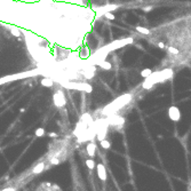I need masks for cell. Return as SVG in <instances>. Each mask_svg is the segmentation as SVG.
I'll use <instances>...</instances> for the list:
<instances>
[{
	"instance_id": "1",
	"label": "cell",
	"mask_w": 191,
	"mask_h": 191,
	"mask_svg": "<svg viewBox=\"0 0 191 191\" xmlns=\"http://www.w3.org/2000/svg\"><path fill=\"white\" fill-rule=\"evenodd\" d=\"M60 83L64 88H67V89L81 90V92H86V93H92V90H93V87L87 83H76V81H67V83L60 81Z\"/></svg>"
},
{
	"instance_id": "2",
	"label": "cell",
	"mask_w": 191,
	"mask_h": 191,
	"mask_svg": "<svg viewBox=\"0 0 191 191\" xmlns=\"http://www.w3.org/2000/svg\"><path fill=\"white\" fill-rule=\"evenodd\" d=\"M53 100H54V104L56 105L57 108H63L64 105L67 104V98H65V95L62 90H57L56 93L54 94Z\"/></svg>"
},
{
	"instance_id": "3",
	"label": "cell",
	"mask_w": 191,
	"mask_h": 191,
	"mask_svg": "<svg viewBox=\"0 0 191 191\" xmlns=\"http://www.w3.org/2000/svg\"><path fill=\"white\" fill-rule=\"evenodd\" d=\"M124 123H125L124 117L118 116V115H116V113H112V115H110V117L108 118V124L113 125V126H118V127H121V126H124Z\"/></svg>"
},
{
	"instance_id": "4",
	"label": "cell",
	"mask_w": 191,
	"mask_h": 191,
	"mask_svg": "<svg viewBox=\"0 0 191 191\" xmlns=\"http://www.w3.org/2000/svg\"><path fill=\"white\" fill-rule=\"evenodd\" d=\"M168 117L173 121H179L181 119V111L177 106H171L168 109Z\"/></svg>"
},
{
	"instance_id": "5",
	"label": "cell",
	"mask_w": 191,
	"mask_h": 191,
	"mask_svg": "<svg viewBox=\"0 0 191 191\" xmlns=\"http://www.w3.org/2000/svg\"><path fill=\"white\" fill-rule=\"evenodd\" d=\"M97 176L98 179L103 181V182L106 180V169H105L103 164H98L97 165Z\"/></svg>"
},
{
	"instance_id": "6",
	"label": "cell",
	"mask_w": 191,
	"mask_h": 191,
	"mask_svg": "<svg viewBox=\"0 0 191 191\" xmlns=\"http://www.w3.org/2000/svg\"><path fill=\"white\" fill-rule=\"evenodd\" d=\"M95 150H96V145L94 143H88L86 145V151L88 153V156H90V157L95 156Z\"/></svg>"
},
{
	"instance_id": "7",
	"label": "cell",
	"mask_w": 191,
	"mask_h": 191,
	"mask_svg": "<svg viewBox=\"0 0 191 191\" xmlns=\"http://www.w3.org/2000/svg\"><path fill=\"white\" fill-rule=\"evenodd\" d=\"M40 84L45 87H53L54 86V80L52 78H44L40 80Z\"/></svg>"
},
{
	"instance_id": "8",
	"label": "cell",
	"mask_w": 191,
	"mask_h": 191,
	"mask_svg": "<svg viewBox=\"0 0 191 191\" xmlns=\"http://www.w3.org/2000/svg\"><path fill=\"white\" fill-rule=\"evenodd\" d=\"M44 169H45V164H44V162H40V164H37V165L34 166V168L32 169V173H33V174H39V173H41Z\"/></svg>"
},
{
	"instance_id": "9",
	"label": "cell",
	"mask_w": 191,
	"mask_h": 191,
	"mask_svg": "<svg viewBox=\"0 0 191 191\" xmlns=\"http://www.w3.org/2000/svg\"><path fill=\"white\" fill-rule=\"evenodd\" d=\"M97 65H100V67H101L102 69H104V70H111V67H112L111 63L108 62V61H102V62H100Z\"/></svg>"
},
{
	"instance_id": "10",
	"label": "cell",
	"mask_w": 191,
	"mask_h": 191,
	"mask_svg": "<svg viewBox=\"0 0 191 191\" xmlns=\"http://www.w3.org/2000/svg\"><path fill=\"white\" fill-rule=\"evenodd\" d=\"M152 73V70L151 69H149V67H146V69H143L142 71L140 72V75H141V77H143V78H148L150 75Z\"/></svg>"
},
{
	"instance_id": "11",
	"label": "cell",
	"mask_w": 191,
	"mask_h": 191,
	"mask_svg": "<svg viewBox=\"0 0 191 191\" xmlns=\"http://www.w3.org/2000/svg\"><path fill=\"white\" fill-rule=\"evenodd\" d=\"M136 31L140 32V33H142V34H145V36L150 34V30L146 29V28H144V26H136Z\"/></svg>"
},
{
	"instance_id": "12",
	"label": "cell",
	"mask_w": 191,
	"mask_h": 191,
	"mask_svg": "<svg viewBox=\"0 0 191 191\" xmlns=\"http://www.w3.org/2000/svg\"><path fill=\"white\" fill-rule=\"evenodd\" d=\"M100 145L103 148V149H105V150H108V149H110L111 148V143L109 142L108 140H102V141H100Z\"/></svg>"
},
{
	"instance_id": "13",
	"label": "cell",
	"mask_w": 191,
	"mask_h": 191,
	"mask_svg": "<svg viewBox=\"0 0 191 191\" xmlns=\"http://www.w3.org/2000/svg\"><path fill=\"white\" fill-rule=\"evenodd\" d=\"M10 32H11V34L15 36V37H19V36H21V30H19L17 26H11Z\"/></svg>"
},
{
	"instance_id": "14",
	"label": "cell",
	"mask_w": 191,
	"mask_h": 191,
	"mask_svg": "<svg viewBox=\"0 0 191 191\" xmlns=\"http://www.w3.org/2000/svg\"><path fill=\"white\" fill-rule=\"evenodd\" d=\"M34 134H36V136L37 137H42V136H45V129L42 127H39L36 129V132H34Z\"/></svg>"
},
{
	"instance_id": "15",
	"label": "cell",
	"mask_w": 191,
	"mask_h": 191,
	"mask_svg": "<svg viewBox=\"0 0 191 191\" xmlns=\"http://www.w3.org/2000/svg\"><path fill=\"white\" fill-rule=\"evenodd\" d=\"M86 166L90 169V171H92V169L95 168V161H94L93 159H87V160H86Z\"/></svg>"
},
{
	"instance_id": "16",
	"label": "cell",
	"mask_w": 191,
	"mask_h": 191,
	"mask_svg": "<svg viewBox=\"0 0 191 191\" xmlns=\"http://www.w3.org/2000/svg\"><path fill=\"white\" fill-rule=\"evenodd\" d=\"M152 86H153V85H152L151 83H149L148 80H145V81L142 84V87L144 88V89H146V90H150L151 88H152Z\"/></svg>"
},
{
	"instance_id": "17",
	"label": "cell",
	"mask_w": 191,
	"mask_h": 191,
	"mask_svg": "<svg viewBox=\"0 0 191 191\" xmlns=\"http://www.w3.org/2000/svg\"><path fill=\"white\" fill-rule=\"evenodd\" d=\"M103 15H104L108 19H110V21H113V19H116V17H115V15H113L112 13H110V11H106V13H104Z\"/></svg>"
},
{
	"instance_id": "18",
	"label": "cell",
	"mask_w": 191,
	"mask_h": 191,
	"mask_svg": "<svg viewBox=\"0 0 191 191\" xmlns=\"http://www.w3.org/2000/svg\"><path fill=\"white\" fill-rule=\"evenodd\" d=\"M167 50H168V53H171V54H174V55H177V54H179V50H177L176 48H174V47H172V46L167 47Z\"/></svg>"
},
{
	"instance_id": "19",
	"label": "cell",
	"mask_w": 191,
	"mask_h": 191,
	"mask_svg": "<svg viewBox=\"0 0 191 191\" xmlns=\"http://www.w3.org/2000/svg\"><path fill=\"white\" fill-rule=\"evenodd\" d=\"M61 162V160L58 159V157H53V158H50V164L52 165H58Z\"/></svg>"
},
{
	"instance_id": "20",
	"label": "cell",
	"mask_w": 191,
	"mask_h": 191,
	"mask_svg": "<svg viewBox=\"0 0 191 191\" xmlns=\"http://www.w3.org/2000/svg\"><path fill=\"white\" fill-rule=\"evenodd\" d=\"M48 136L49 137H52V139H55L57 136V134L56 133H54V132H50V133H48Z\"/></svg>"
},
{
	"instance_id": "21",
	"label": "cell",
	"mask_w": 191,
	"mask_h": 191,
	"mask_svg": "<svg viewBox=\"0 0 191 191\" xmlns=\"http://www.w3.org/2000/svg\"><path fill=\"white\" fill-rule=\"evenodd\" d=\"M158 47H159V48H161V49H164V48H166V46H165V44H164V42H158Z\"/></svg>"
},
{
	"instance_id": "22",
	"label": "cell",
	"mask_w": 191,
	"mask_h": 191,
	"mask_svg": "<svg viewBox=\"0 0 191 191\" xmlns=\"http://www.w3.org/2000/svg\"><path fill=\"white\" fill-rule=\"evenodd\" d=\"M151 9H152V7H151V6H145V7L143 8V10H144V11H150Z\"/></svg>"
},
{
	"instance_id": "23",
	"label": "cell",
	"mask_w": 191,
	"mask_h": 191,
	"mask_svg": "<svg viewBox=\"0 0 191 191\" xmlns=\"http://www.w3.org/2000/svg\"><path fill=\"white\" fill-rule=\"evenodd\" d=\"M61 1H69V0H61Z\"/></svg>"
}]
</instances>
